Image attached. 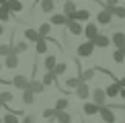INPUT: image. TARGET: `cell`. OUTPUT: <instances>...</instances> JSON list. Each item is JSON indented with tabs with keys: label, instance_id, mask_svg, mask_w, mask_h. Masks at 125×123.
<instances>
[{
	"label": "cell",
	"instance_id": "6da1fadb",
	"mask_svg": "<svg viewBox=\"0 0 125 123\" xmlns=\"http://www.w3.org/2000/svg\"><path fill=\"white\" fill-rule=\"evenodd\" d=\"M92 102H96L98 107H105L107 105V92L105 88H101V86H96V88H92Z\"/></svg>",
	"mask_w": 125,
	"mask_h": 123
},
{
	"label": "cell",
	"instance_id": "7a4b0ae2",
	"mask_svg": "<svg viewBox=\"0 0 125 123\" xmlns=\"http://www.w3.org/2000/svg\"><path fill=\"white\" fill-rule=\"evenodd\" d=\"M92 51H94V43H92V41H84V43L78 45L76 53H78V58H90Z\"/></svg>",
	"mask_w": 125,
	"mask_h": 123
},
{
	"label": "cell",
	"instance_id": "3957f363",
	"mask_svg": "<svg viewBox=\"0 0 125 123\" xmlns=\"http://www.w3.org/2000/svg\"><path fill=\"white\" fill-rule=\"evenodd\" d=\"M12 84L17 86V88L23 92V90H27L29 88V84H31V78H27V76H23V74H17L12 78Z\"/></svg>",
	"mask_w": 125,
	"mask_h": 123
},
{
	"label": "cell",
	"instance_id": "277c9868",
	"mask_svg": "<svg viewBox=\"0 0 125 123\" xmlns=\"http://www.w3.org/2000/svg\"><path fill=\"white\" fill-rule=\"evenodd\" d=\"M111 43L115 45V49H125V33L123 31H115L111 35Z\"/></svg>",
	"mask_w": 125,
	"mask_h": 123
},
{
	"label": "cell",
	"instance_id": "5b68a950",
	"mask_svg": "<svg viewBox=\"0 0 125 123\" xmlns=\"http://www.w3.org/2000/svg\"><path fill=\"white\" fill-rule=\"evenodd\" d=\"M98 115H101V119L105 121V123H115L117 121V117H115V113H113V109H109V107H101V111H98Z\"/></svg>",
	"mask_w": 125,
	"mask_h": 123
},
{
	"label": "cell",
	"instance_id": "8992f818",
	"mask_svg": "<svg viewBox=\"0 0 125 123\" xmlns=\"http://www.w3.org/2000/svg\"><path fill=\"white\" fill-rule=\"evenodd\" d=\"M66 29H68V33H70V35H74V37H78V35H82V33H84V27H82V25L78 23V20H68Z\"/></svg>",
	"mask_w": 125,
	"mask_h": 123
},
{
	"label": "cell",
	"instance_id": "52a82bcc",
	"mask_svg": "<svg viewBox=\"0 0 125 123\" xmlns=\"http://www.w3.org/2000/svg\"><path fill=\"white\" fill-rule=\"evenodd\" d=\"M113 20V12H111V8H103L101 12L96 14V23L98 25H109Z\"/></svg>",
	"mask_w": 125,
	"mask_h": 123
},
{
	"label": "cell",
	"instance_id": "ba28073f",
	"mask_svg": "<svg viewBox=\"0 0 125 123\" xmlns=\"http://www.w3.org/2000/svg\"><path fill=\"white\" fill-rule=\"evenodd\" d=\"M68 20H70V19H68L64 12H53V14H51V19H49V23L55 25V27H66Z\"/></svg>",
	"mask_w": 125,
	"mask_h": 123
},
{
	"label": "cell",
	"instance_id": "9c48e42d",
	"mask_svg": "<svg viewBox=\"0 0 125 123\" xmlns=\"http://www.w3.org/2000/svg\"><path fill=\"white\" fill-rule=\"evenodd\" d=\"M90 94H92V90H90V86H88V82H80V86L76 88V96L82 99V101H86Z\"/></svg>",
	"mask_w": 125,
	"mask_h": 123
},
{
	"label": "cell",
	"instance_id": "30bf717a",
	"mask_svg": "<svg viewBox=\"0 0 125 123\" xmlns=\"http://www.w3.org/2000/svg\"><path fill=\"white\" fill-rule=\"evenodd\" d=\"M92 43H94V47H101V49H105L111 45V37L109 35H103V33H98L94 39H92Z\"/></svg>",
	"mask_w": 125,
	"mask_h": 123
},
{
	"label": "cell",
	"instance_id": "8fae6325",
	"mask_svg": "<svg viewBox=\"0 0 125 123\" xmlns=\"http://www.w3.org/2000/svg\"><path fill=\"white\" fill-rule=\"evenodd\" d=\"M98 33H101V31H98V25H96V23H88L86 27H84V35H86V41H92V39H94Z\"/></svg>",
	"mask_w": 125,
	"mask_h": 123
},
{
	"label": "cell",
	"instance_id": "7c38bea8",
	"mask_svg": "<svg viewBox=\"0 0 125 123\" xmlns=\"http://www.w3.org/2000/svg\"><path fill=\"white\" fill-rule=\"evenodd\" d=\"M90 19V10H86V8H78L74 14L70 17V20H78V23H82V20H88Z\"/></svg>",
	"mask_w": 125,
	"mask_h": 123
},
{
	"label": "cell",
	"instance_id": "4fadbf2b",
	"mask_svg": "<svg viewBox=\"0 0 125 123\" xmlns=\"http://www.w3.org/2000/svg\"><path fill=\"white\" fill-rule=\"evenodd\" d=\"M82 111H84V115H98L101 107H98L96 102H84V105H82Z\"/></svg>",
	"mask_w": 125,
	"mask_h": 123
},
{
	"label": "cell",
	"instance_id": "5bb4252c",
	"mask_svg": "<svg viewBox=\"0 0 125 123\" xmlns=\"http://www.w3.org/2000/svg\"><path fill=\"white\" fill-rule=\"evenodd\" d=\"M4 66H6L8 70H14V68H19V55L17 53H10L4 58Z\"/></svg>",
	"mask_w": 125,
	"mask_h": 123
},
{
	"label": "cell",
	"instance_id": "9a60e30c",
	"mask_svg": "<svg viewBox=\"0 0 125 123\" xmlns=\"http://www.w3.org/2000/svg\"><path fill=\"white\" fill-rule=\"evenodd\" d=\"M37 4L41 6V10H43V12H51V14L55 12V2H53V0H39Z\"/></svg>",
	"mask_w": 125,
	"mask_h": 123
},
{
	"label": "cell",
	"instance_id": "2e32d148",
	"mask_svg": "<svg viewBox=\"0 0 125 123\" xmlns=\"http://www.w3.org/2000/svg\"><path fill=\"white\" fill-rule=\"evenodd\" d=\"M94 74H96V68H86V70H82L80 74H78V78H80L82 82H88V80L94 78Z\"/></svg>",
	"mask_w": 125,
	"mask_h": 123
},
{
	"label": "cell",
	"instance_id": "e0dca14e",
	"mask_svg": "<svg viewBox=\"0 0 125 123\" xmlns=\"http://www.w3.org/2000/svg\"><path fill=\"white\" fill-rule=\"evenodd\" d=\"M76 10H78V8H76V2H74V0H66V2H64V14H66L68 19H70Z\"/></svg>",
	"mask_w": 125,
	"mask_h": 123
},
{
	"label": "cell",
	"instance_id": "ac0fdd59",
	"mask_svg": "<svg viewBox=\"0 0 125 123\" xmlns=\"http://www.w3.org/2000/svg\"><path fill=\"white\" fill-rule=\"evenodd\" d=\"M55 119H58V123H72V113H68V111H55Z\"/></svg>",
	"mask_w": 125,
	"mask_h": 123
},
{
	"label": "cell",
	"instance_id": "d6986e66",
	"mask_svg": "<svg viewBox=\"0 0 125 123\" xmlns=\"http://www.w3.org/2000/svg\"><path fill=\"white\" fill-rule=\"evenodd\" d=\"M29 49V43H27V41H17V43H14L12 45V51H10V53H25V51H27Z\"/></svg>",
	"mask_w": 125,
	"mask_h": 123
},
{
	"label": "cell",
	"instance_id": "ffe728a7",
	"mask_svg": "<svg viewBox=\"0 0 125 123\" xmlns=\"http://www.w3.org/2000/svg\"><path fill=\"white\" fill-rule=\"evenodd\" d=\"M4 4L8 6L10 12H21V10H23V2H21V0H6Z\"/></svg>",
	"mask_w": 125,
	"mask_h": 123
},
{
	"label": "cell",
	"instance_id": "44dd1931",
	"mask_svg": "<svg viewBox=\"0 0 125 123\" xmlns=\"http://www.w3.org/2000/svg\"><path fill=\"white\" fill-rule=\"evenodd\" d=\"M25 39L31 41V43H37V41L41 39V35H39V31H35V29H27L25 31Z\"/></svg>",
	"mask_w": 125,
	"mask_h": 123
},
{
	"label": "cell",
	"instance_id": "7402d4cb",
	"mask_svg": "<svg viewBox=\"0 0 125 123\" xmlns=\"http://www.w3.org/2000/svg\"><path fill=\"white\" fill-rule=\"evenodd\" d=\"M29 90H33L35 94H41V92L45 90V84L41 80H31V84H29Z\"/></svg>",
	"mask_w": 125,
	"mask_h": 123
},
{
	"label": "cell",
	"instance_id": "603a6c76",
	"mask_svg": "<svg viewBox=\"0 0 125 123\" xmlns=\"http://www.w3.org/2000/svg\"><path fill=\"white\" fill-rule=\"evenodd\" d=\"M19 115H23V111H17V113H6L2 117V123H21L19 121Z\"/></svg>",
	"mask_w": 125,
	"mask_h": 123
},
{
	"label": "cell",
	"instance_id": "cb8c5ba5",
	"mask_svg": "<svg viewBox=\"0 0 125 123\" xmlns=\"http://www.w3.org/2000/svg\"><path fill=\"white\" fill-rule=\"evenodd\" d=\"M12 45H14V39H10V43H2V45H0V58H6V55H10Z\"/></svg>",
	"mask_w": 125,
	"mask_h": 123
},
{
	"label": "cell",
	"instance_id": "d4e9b609",
	"mask_svg": "<svg viewBox=\"0 0 125 123\" xmlns=\"http://www.w3.org/2000/svg\"><path fill=\"white\" fill-rule=\"evenodd\" d=\"M66 70H68V64H66V62H58V64H55V68L51 70V72H53V76L58 78V76L66 74Z\"/></svg>",
	"mask_w": 125,
	"mask_h": 123
},
{
	"label": "cell",
	"instance_id": "484cf974",
	"mask_svg": "<svg viewBox=\"0 0 125 123\" xmlns=\"http://www.w3.org/2000/svg\"><path fill=\"white\" fill-rule=\"evenodd\" d=\"M35 96H37V94H35V92L33 90H23V102H25V105H33V102H35Z\"/></svg>",
	"mask_w": 125,
	"mask_h": 123
},
{
	"label": "cell",
	"instance_id": "4316f807",
	"mask_svg": "<svg viewBox=\"0 0 125 123\" xmlns=\"http://www.w3.org/2000/svg\"><path fill=\"white\" fill-rule=\"evenodd\" d=\"M80 78H78V76H74V78H66V90H72V88H78V86H80Z\"/></svg>",
	"mask_w": 125,
	"mask_h": 123
},
{
	"label": "cell",
	"instance_id": "83f0119b",
	"mask_svg": "<svg viewBox=\"0 0 125 123\" xmlns=\"http://www.w3.org/2000/svg\"><path fill=\"white\" fill-rule=\"evenodd\" d=\"M35 49H37V53H39V55H41V53H47V39L41 37L37 43H35Z\"/></svg>",
	"mask_w": 125,
	"mask_h": 123
},
{
	"label": "cell",
	"instance_id": "f1b7e54d",
	"mask_svg": "<svg viewBox=\"0 0 125 123\" xmlns=\"http://www.w3.org/2000/svg\"><path fill=\"white\" fill-rule=\"evenodd\" d=\"M55 64H58V62H55V55H45L43 66H45V70H47V72L53 70V68H55Z\"/></svg>",
	"mask_w": 125,
	"mask_h": 123
},
{
	"label": "cell",
	"instance_id": "f546056e",
	"mask_svg": "<svg viewBox=\"0 0 125 123\" xmlns=\"http://www.w3.org/2000/svg\"><path fill=\"white\" fill-rule=\"evenodd\" d=\"M68 105H70V101H68L66 96H62V99L55 101V107H53V109H55V111H66V109H68Z\"/></svg>",
	"mask_w": 125,
	"mask_h": 123
},
{
	"label": "cell",
	"instance_id": "4dcf8cb0",
	"mask_svg": "<svg viewBox=\"0 0 125 123\" xmlns=\"http://www.w3.org/2000/svg\"><path fill=\"white\" fill-rule=\"evenodd\" d=\"M107 8V6H105ZM111 12H113V17H117V19H125V6H119V4H117V6H113L111 8Z\"/></svg>",
	"mask_w": 125,
	"mask_h": 123
},
{
	"label": "cell",
	"instance_id": "1f68e13d",
	"mask_svg": "<svg viewBox=\"0 0 125 123\" xmlns=\"http://www.w3.org/2000/svg\"><path fill=\"white\" fill-rule=\"evenodd\" d=\"M39 35L41 37H49V33H51V23H43V25H39Z\"/></svg>",
	"mask_w": 125,
	"mask_h": 123
},
{
	"label": "cell",
	"instance_id": "d6a6232c",
	"mask_svg": "<svg viewBox=\"0 0 125 123\" xmlns=\"http://www.w3.org/2000/svg\"><path fill=\"white\" fill-rule=\"evenodd\" d=\"M113 60H115L117 64H123L125 62V49H115L113 51Z\"/></svg>",
	"mask_w": 125,
	"mask_h": 123
},
{
	"label": "cell",
	"instance_id": "836d02e7",
	"mask_svg": "<svg viewBox=\"0 0 125 123\" xmlns=\"http://www.w3.org/2000/svg\"><path fill=\"white\" fill-rule=\"evenodd\" d=\"M8 19H10V10H8L6 4H2V6H0V20H2V23H6Z\"/></svg>",
	"mask_w": 125,
	"mask_h": 123
},
{
	"label": "cell",
	"instance_id": "e575fe53",
	"mask_svg": "<svg viewBox=\"0 0 125 123\" xmlns=\"http://www.w3.org/2000/svg\"><path fill=\"white\" fill-rule=\"evenodd\" d=\"M55 80H58V78L53 76V72H45V76H43V80H41V82H43L45 86H49V84H53Z\"/></svg>",
	"mask_w": 125,
	"mask_h": 123
},
{
	"label": "cell",
	"instance_id": "d590c367",
	"mask_svg": "<svg viewBox=\"0 0 125 123\" xmlns=\"http://www.w3.org/2000/svg\"><path fill=\"white\" fill-rule=\"evenodd\" d=\"M14 96H12V92H8V90H4V92H0V101H2V105H8L10 101H12Z\"/></svg>",
	"mask_w": 125,
	"mask_h": 123
},
{
	"label": "cell",
	"instance_id": "8d00e7d4",
	"mask_svg": "<svg viewBox=\"0 0 125 123\" xmlns=\"http://www.w3.org/2000/svg\"><path fill=\"white\" fill-rule=\"evenodd\" d=\"M43 117H45V119H51V117H55V109H45V111H43Z\"/></svg>",
	"mask_w": 125,
	"mask_h": 123
},
{
	"label": "cell",
	"instance_id": "74e56055",
	"mask_svg": "<svg viewBox=\"0 0 125 123\" xmlns=\"http://www.w3.org/2000/svg\"><path fill=\"white\" fill-rule=\"evenodd\" d=\"M117 4H119V0H105V6L107 8H113V6H117ZM105 6H103V8H105Z\"/></svg>",
	"mask_w": 125,
	"mask_h": 123
},
{
	"label": "cell",
	"instance_id": "f35d334b",
	"mask_svg": "<svg viewBox=\"0 0 125 123\" xmlns=\"http://www.w3.org/2000/svg\"><path fill=\"white\" fill-rule=\"evenodd\" d=\"M35 121H37V119H35V115H27L23 119V123H35Z\"/></svg>",
	"mask_w": 125,
	"mask_h": 123
},
{
	"label": "cell",
	"instance_id": "ab89813d",
	"mask_svg": "<svg viewBox=\"0 0 125 123\" xmlns=\"http://www.w3.org/2000/svg\"><path fill=\"white\" fill-rule=\"evenodd\" d=\"M119 84H121V88H125V76H123V78H119Z\"/></svg>",
	"mask_w": 125,
	"mask_h": 123
},
{
	"label": "cell",
	"instance_id": "60d3db41",
	"mask_svg": "<svg viewBox=\"0 0 125 123\" xmlns=\"http://www.w3.org/2000/svg\"><path fill=\"white\" fill-rule=\"evenodd\" d=\"M119 96H121V99L125 101V88H121V92H119Z\"/></svg>",
	"mask_w": 125,
	"mask_h": 123
},
{
	"label": "cell",
	"instance_id": "b9f144b4",
	"mask_svg": "<svg viewBox=\"0 0 125 123\" xmlns=\"http://www.w3.org/2000/svg\"><path fill=\"white\" fill-rule=\"evenodd\" d=\"M4 33V27H2V25H0V35H2Z\"/></svg>",
	"mask_w": 125,
	"mask_h": 123
},
{
	"label": "cell",
	"instance_id": "7bdbcfd3",
	"mask_svg": "<svg viewBox=\"0 0 125 123\" xmlns=\"http://www.w3.org/2000/svg\"><path fill=\"white\" fill-rule=\"evenodd\" d=\"M2 109H4V105H2V101H0V111H2Z\"/></svg>",
	"mask_w": 125,
	"mask_h": 123
},
{
	"label": "cell",
	"instance_id": "ee69618b",
	"mask_svg": "<svg viewBox=\"0 0 125 123\" xmlns=\"http://www.w3.org/2000/svg\"><path fill=\"white\" fill-rule=\"evenodd\" d=\"M4 2H6V0H0V6H2V4H4Z\"/></svg>",
	"mask_w": 125,
	"mask_h": 123
},
{
	"label": "cell",
	"instance_id": "f6af8a7d",
	"mask_svg": "<svg viewBox=\"0 0 125 123\" xmlns=\"http://www.w3.org/2000/svg\"><path fill=\"white\" fill-rule=\"evenodd\" d=\"M0 70H2V64H0Z\"/></svg>",
	"mask_w": 125,
	"mask_h": 123
},
{
	"label": "cell",
	"instance_id": "bcb514c9",
	"mask_svg": "<svg viewBox=\"0 0 125 123\" xmlns=\"http://www.w3.org/2000/svg\"><path fill=\"white\" fill-rule=\"evenodd\" d=\"M0 123H2V117H0Z\"/></svg>",
	"mask_w": 125,
	"mask_h": 123
},
{
	"label": "cell",
	"instance_id": "7dc6e473",
	"mask_svg": "<svg viewBox=\"0 0 125 123\" xmlns=\"http://www.w3.org/2000/svg\"><path fill=\"white\" fill-rule=\"evenodd\" d=\"M53 2H60V0H53Z\"/></svg>",
	"mask_w": 125,
	"mask_h": 123
},
{
	"label": "cell",
	"instance_id": "c3c4849f",
	"mask_svg": "<svg viewBox=\"0 0 125 123\" xmlns=\"http://www.w3.org/2000/svg\"><path fill=\"white\" fill-rule=\"evenodd\" d=\"M35 2H39V0H35Z\"/></svg>",
	"mask_w": 125,
	"mask_h": 123
},
{
	"label": "cell",
	"instance_id": "681fc988",
	"mask_svg": "<svg viewBox=\"0 0 125 123\" xmlns=\"http://www.w3.org/2000/svg\"><path fill=\"white\" fill-rule=\"evenodd\" d=\"M123 6H125V4H123Z\"/></svg>",
	"mask_w": 125,
	"mask_h": 123
}]
</instances>
